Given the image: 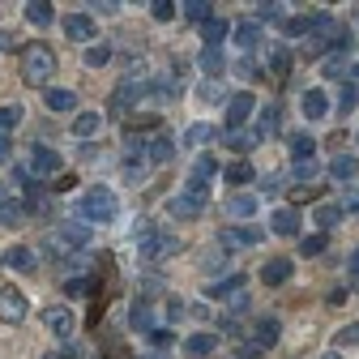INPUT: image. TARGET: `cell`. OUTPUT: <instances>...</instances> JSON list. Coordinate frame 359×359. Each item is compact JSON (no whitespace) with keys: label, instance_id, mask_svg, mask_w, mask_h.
I'll list each match as a JSON object with an SVG mask.
<instances>
[{"label":"cell","instance_id":"obj_1","mask_svg":"<svg viewBox=\"0 0 359 359\" xmlns=\"http://www.w3.org/2000/svg\"><path fill=\"white\" fill-rule=\"evenodd\" d=\"M22 77L30 86H48L56 77V52L48 48V43H30V48L22 52Z\"/></svg>","mask_w":359,"mask_h":359},{"label":"cell","instance_id":"obj_39","mask_svg":"<svg viewBox=\"0 0 359 359\" xmlns=\"http://www.w3.org/2000/svg\"><path fill=\"white\" fill-rule=\"evenodd\" d=\"M227 180H231V184H248V180H252V163L248 158H236L227 167Z\"/></svg>","mask_w":359,"mask_h":359},{"label":"cell","instance_id":"obj_9","mask_svg":"<svg viewBox=\"0 0 359 359\" xmlns=\"http://www.w3.org/2000/svg\"><path fill=\"white\" fill-rule=\"evenodd\" d=\"M291 269H295V265H291L287 257H269V261L261 265V283H265V287H283V283L291 278Z\"/></svg>","mask_w":359,"mask_h":359},{"label":"cell","instance_id":"obj_26","mask_svg":"<svg viewBox=\"0 0 359 359\" xmlns=\"http://www.w3.org/2000/svg\"><path fill=\"white\" fill-rule=\"evenodd\" d=\"M171 154H175V142L167 137V133H158V137L150 142V150H146V158H150V163H167Z\"/></svg>","mask_w":359,"mask_h":359},{"label":"cell","instance_id":"obj_28","mask_svg":"<svg viewBox=\"0 0 359 359\" xmlns=\"http://www.w3.org/2000/svg\"><path fill=\"white\" fill-rule=\"evenodd\" d=\"M227 214H231V218H252V214H257V197H248V193H236V197L227 201Z\"/></svg>","mask_w":359,"mask_h":359},{"label":"cell","instance_id":"obj_31","mask_svg":"<svg viewBox=\"0 0 359 359\" xmlns=\"http://www.w3.org/2000/svg\"><path fill=\"white\" fill-rule=\"evenodd\" d=\"M312 26H317V13H304V18H287V22H283V30H287V34H299V39H308Z\"/></svg>","mask_w":359,"mask_h":359},{"label":"cell","instance_id":"obj_52","mask_svg":"<svg viewBox=\"0 0 359 359\" xmlns=\"http://www.w3.org/2000/svg\"><path fill=\"white\" fill-rule=\"evenodd\" d=\"M295 197H299V201H312V197H321V184H308V189H299Z\"/></svg>","mask_w":359,"mask_h":359},{"label":"cell","instance_id":"obj_8","mask_svg":"<svg viewBox=\"0 0 359 359\" xmlns=\"http://www.w3.org/2000/svg\"><path fill=\"white\" fill-rule=\"evenodd\" d=\"M146 90H150L146 81H133V77H128V81H120L116 99H111V116H124V107H128V103H137V99L146 95Z\"/></svg>","mask_w":359,"mask_h":359},{"label":"cell","instance_id":"obj_10","mask_svg":"<svg viewBox=\"0 0 359 359\" xmlns=\"http://www.w3.org/2000/svg\"><path fill=\"white\" fill-rule=\"evenodd\" d=\"M65 34H69L73 43L95 39V13H69V18H65Z\"/></svg>","mask_w":359,"mask_h":359},{"label":"cell","instance_id":"obj_49","mask_svg":"<svg viewBox=\"0 0 359 359\" xmlns=\"http://www.w3.org/2000/svg\"><path fill=\"white\" fill-rule=\"evenodd\" d=\"M150 342H154V346H171L175 334H171V330H150Z\"/></svg>","mask_w":359,"mask_h":359},{"label":"cell","instance_id":"obj_21","mask_svg":"<svg viewBox=\"0 0 359 359\" xmlns=\"http://www.w3.org/2000/svg\"><path fill=\"white\" fill-rule=\"evenodd\" d=\"M330 175L346 184V180H355V175H359V158H355V154H338V158L330 163Z\"/></svg>","mask_w":359,"mask_h":359},{"label":"cell","instance_id":"obj_33","mask_svg":"<svg viewBox=\"0 0 359 359\" xmlns=\"http://www.w3.org/2000/svg\"><path fill=\"white\" fill-rule=\"evenodd\" d=\"M210 137H214V124H205V120H201V124H189V133H184V146H205Z\"/></svg>","mask_w":359,"mask_h":359},{"label":"cell","instance_id":"obj_6","mask_svg":"<svg viewBox=\"0 0 359 359\" xmlns=\"http://www.w3.org/2000/svg\"><path fill=\"white\" fill-rule=\"evenodd\" d=\"M56 244L69 252V248H86L90 244V222H65V227H56Z\"/></svg>","mask_w":359,"mask_h":359},{"label":"cell","instance_id":"obj_54","mask_svg":"<svg viewBox=\"0 0 359 359\" xmlns=\"http://www.w3.org/2000/svg\"><path fill=\"white\" fill-rule=\"evenodd\" d=\"M9 154H13V146H9L5 137H0V163H9Z\"/></svg>","mask_w":359,"mask_h":359},{"label":"cell","instance_id":"obj_37","mask_svg":"<svg viewBox=\"0 0 359 359\" xmlns=\"http://www.w3.org/2000/svg\"><path fill=\"white\" fill-rule=\"evenodd\" d=\"M252 13H257V26L261 22H287V5H257Z\"/></svg>","mask_w":359,"mask_h":359},{"label":"cell","instance_id":"obj_44","mask_svg":"<svg viewBox=\"0 0 359 359\" xmlns=\"http://www.w3.org/2000/svg\"><path fill=\"white\" fill-rule=\"evenodd\" d=\"M133 325H137V330H146V334L154 330V325H150V308H146V299H142L137 308H133Z\"/></svg>","mask_w":359,"mask_h":359},{"label":"cell","instance_id":"obj_20","mask_svg":"<svg viewBox=\"0 0 359 359\" xmlns=\"http://www.w3.org/2000/svg\"><path fill=\"white\" fill-rule=\"evenodd\" d=\"M43 103H48V111H77V95H73V90H48Z\"/></svg>","mask_w":359,"mask_h":359},{"label":"cell","instance_id":"obj_34","mask_svg":"<svg viewBox=\"0 0 359 359\" xmlns=\"http://www.w3.org/2000/svg\"><path fill=\"white\" fill-rule=\"evenodd\" d=\"M18 124H22V107L18 103H5V107H0V137H5L9 128H18Z\"/></svg>","mask_w":359,"mask_h":359},{"label":"cell","instance_id":"obj_15","mask_svg":"<svg viewBox=\"0 0 359 359\" xmlns=\"http://www.w3.org/2000/svg\"><path fill=\"white\" fill-rule=\"evenodd\" d=\"M205 295H214V299H236V295H244V274H231V278L205 287Z\"/></svg>","mask_w":359,"mask_h":359},{"label":"cell","instance_id":"obj_2","mask_svg":"<svg viewBox=\"0 0 359 359\" xmlns=\"http://www.w3.org/2000/svg\"><path fill=\"white\" fill-rule=\"evenodd\" d=\"M116 214H120V201H116V193L103 189V184H95V189L81 197V205H77V218H81V222H111Z\"/></svg>","mask_w":359,"mask_h":359},{"label":"cell","instance_id":"obj_29","mask_svg":"<svg viewBox=\"0 0 359 359\" xmlns=\"http://www.w3.org/2000/svg\"><path fill=\"white\" fill-rule=\"evenodd\" d=\"M312 218H317L321 231H334L338 222H342V205H317V214H312Z\"/></svg>","mask_w":359,"mask_h":359},{"label":"cell","instance_id":"obj_48","mask_svg":"<svg viewBox=\"0 0 359 359\" xmlns=\"http://www.w3.org/2000/svg\"><path fill=\"white\" fill-rule=\"evenodd\" d=\"M291 171H295V180L304 184V180H312V175H317V163H295Z\"/></svg>","mask_w":359,"mask_h":359},{"label":"cell","instance_id":"obj_60","mask_svg":"<svg viewBox=\"0 0 359 359\" xmlns=\"http://www.w3.org/2000/svg\"><path fill=\"white\" fill-rule=\"evenodd\" d=\"M150 359H163V355H150Z\"/></svg>","mask_w":359,"mask_h":359},{"label":"cell","instance_id":"obj_53","mask_svg":"<svg viewBox=\"0 0 359 359\" xmlns=\"http://www.w3.org/2000/svg\"><path fill=\"white\" fill-rule=\"evenodd\" d=\"M351 283L359 287V252H351Z\"/></svg>","mask_w":359,"mask_h":359},{"label":"cell","instance_id":"obj_30","mask_svg":"<svg viewBox=\"0 0 359 359\" xmlns=\"http://www.w3.org/2000/svg\"><path fill=\"white\" fill-rule=\"evenodd\" d=\"M278 116H283L278 107H265V111H261V124H257V142H261V137H274V133H278V124H283Z\"/></svg>","mask_w":359,"mask_h":359},{"label":"cell","instance_id":"obj_7","mask_svg":"<svg viewBox=\"0 0 359 359\" xmlns=\"http://www.w3.org/2000/svg\"><path fill=\"white\" fill-rule=\"evenodd\" d=\"M261 240H265V231H261V227H252V222L222 231V244H227V248H252V244H261Z\"/></svg>","mask_w":359,"mask_h":359},{"label":"cell","instance_id":"obj_45","mask_svg":"<svg viewBox=\"0 0 359 359\" xmlns=\"http://www.w3.org/2000/svg\"><path fill=\"white\" fill-rule=\"evenodd\" d=\"M334 342H338V346H355V342H359V321H355V325H342Z\"/></svg>","mask_w":359,"mask_h":359},{"label":"cell","instance_id":"obj_46","mask_svg":"<svg viewBox=\"0 0 359 359\" xmlns=\"http://www.w3.org/2000/svg\"><path fill=\"white\" fill-rule=\"evenodd\" d=\"M150 13H154L158 22H167V18H175V5H171V0H154V5H150Z\"/></svg>","mask_w":359,"mask_h":359},{"label":"cell","instance_id":"obj_59","mask_svg":"<svg viewBox=\"0 0 359 359\" xmlns=\"http://www.w3.org/2000/svg\"><path fill=\"white\" fill-rule=\"evenodd\" d=\"M325 359H342V355H325Z\"/></svg>","mask_w":359,"mask_h":359},{"label":"cell","instance_id":"obj_18","mask_svg":"<svg viewBox=\"0 0 359 359\" xmlns=\"http://www.w3.org/2000/svg\"><path fill=\"white\" fill-rule=\"evenodd\" d=\"M201 205L205 201H197V197H175V201H167V214L171 218H201Z\"/></svg>","mask_w":359,"mask_h":359},{"label":"cell","instance_id":"obj_58","mask_svg":"<svg viewBox=\"0 0 359 359\" xmlns=\"http://www.w3.org/2000/svg\"><path fill=\"white\" fill-rule=\"evenodd\" d=\"M351 77H359V65H355V69H351Z\"/></svg>","mask_w":359,"mask_h":359},{"label":"cell","instance_id":"obj_38","mask_svg":"<svg viewBox=\"0 0 359 359\" xmlns=\"http://www.w3.org/2000/svg\"><path fill=\"white\" fill-rule=\"evenodd\" d=\"M269 73H274V77H287L291 73V52L287 48H274V56H269Z\"/></svg>","mask_w":359,"mask_h":359},{"label":"cell","instance_id":"obj_24","mask_svg":"<svg viewBox=\"0 0 359 359\" xmlns=\"http://www.w3.org/2000/svg\"><path fill=\"white\" fill-rule=\"evenodd\" d=\"M99 124H103V116H99V111H81V116L73 120V137H95Z\"/></svg>","mask_w":359,"mask_h":359},{"label":"cell","instance_id":"obj_25","mask_svg":"<svg viewBox=\"0 0 359 359\" xmlns=\"http://www.w3.org/2000/svg\"><path fill=\"white\" fill-rule=\"evenodd\" d=\"M22 222H26L22 201H0V227H22Z\"/></svg>","mask_w":359,"mask_h":359},{"label":"cell","instance_id":"obj_23","mask_svg":"<svg viewBox=\"0 0 359 359\" xmlns=\"http://www.w3.org/2000/svg\"><path fill=\"white\" fill-rule=\"evenodd\" d=\"M312 154H317V142H312L308 133H295L291 137V158L295 163H312Z\"/></svg>","mask_w":359,"mask_h":359},{"label":"cell","instance_id":"obj_40","mask_svg":"<svg viewBox=\"0 0 359 359\" xmlns=\"http://www.w3.org/2000/svg\"><path fill=\"white\" fill-rule=\"evenodd\" d=\"M111 60V43H99V48H86V65L90 69H99V65H107Z\"/></svg>","mask_w":359,"mask_h":359},{"label":"cell","instance_id":"obj_32","mask_svg":"<svg viewBox=\"0 0 359 359\" xmlns=\"http://www.w3.org/2000/svg\"><path fill=\"white\" fill-rule=\"evenodd\" d=\"M236 43H240V48H257V43H261V26L257 22H240L236 26Z\"/></svg>","mask_w":359,"mask_h":359},{"label":"cell","instance_id":"obj_16","mask_svg":"<svg viewBox=\"0 0 359 359\" xmlns=\"http://www.w3.org/2000/svg\"><path fill=\"white\" fill-rule=\"evenodd\" d=\"M227 34H231V22H227V18H210V22L201 26V39H205V48H218V43L227 39Z\"/></svg>","mask_w":359,"mask_h":359},{"label":"cell","instance_id":"obj_3","mask_svg":"<svg viewBox=\"0 0 359 359\" xmlns=\"http://www.w3.org/2000/svg\"><path fill=\"white\" fill-rule=\"evenodd\" d=\"M26 312H30V304H26V295H22L18 287H5V291H0V321L22 325V321H26Z\"/></svg>","mask_w":359,"mask_h":359},{"label":"cell","instance_id":"obj_42","mask_svg":"<svg viewBox=\"0 0 359 359\" xmlns=\"http://www.w3.org/2000/svg\"><path fill=\"white\" fill-rule=\"evenodd\" d=\"M95 287H99L95 278H69V283H65V295H90Z\"/></svg>","mask_w":359,"mask_h":359},{"label":"cell","instance_id":"obj_14","mask_svg":"<svg viewBox=\"0 0 359 359\" xmlns=\"http://www.w3.org/2000/svg\"><path fill=\"white\" fill-rule=\"evenodd\" d=\"M43 321H48V330L56 338H69L73 334V312L69 308H48V312H43Z\"/></svg>","mask_w":359,"mask_h":359},{"label":"cell","instance_id":"obj_36","mask_svg":"<svg viewBox=\"0 0 359 359\" xmlns=\"http://www.w3.org/2000/svg\"><path fill=\"white\" fill-rule=\"evenodd\" d=\"M325 244H330V236H325V231H317V236H304L299 252H304V257H321V252H325Z\"/></svg>","mask_w":359,"mask_h":359},{"label":"cell","instance_id":"obj_17","mask_svg":"<svg viewBox=\"0 0 359 359\" xmlns=\"http://www.w3.org/2000/svg\"><path fill=\"white\" fill-rule=\"evenodd\" d=\"M214 346H218V338H214V334H193V338H184V355H193V359L214 355Z\"/></svg>","mask_w":359,"mask_h":359},{"label":"cell","instance_id":"obj_41","mask_svg":"<svg viewBox=\"0 0 359 359\" xmlns=\"http://www.w3.org/2000/svg\"><path fill=\"white\" fill-rule=\"evenodd\" d=\"M359 103V81H346V90H342V99H338V116H346L351 107Z\"/></svg>","mask_w":359,"mask_h":359},{"label":"cell","instance_id":"obj_4","mask_svg":"<svg viewBox=\"0 0 359 359\" xmlns=\"http://www.w3.org/2000/svg\"><path fill=\"white\" fill-rule=\"evenodd\" d=\"M257 111V99L248 95V90H240V95L227 103V133H236L240 124H248V116Z\"/></svg>","mask_w":359,"mask_h":359},{"label":"cell","instance_id":"obj_56","mask_svg":"<svg viewBox=\"0 0 359 359\" xmlns=\"http://www.w3.org/2000/svg\"><path fill=\"white\" fill-rule=\"evenodd\" d=\"M346 210H359V193H346Z\"/></svg>","mask_w":359,"mask_h":359},{"label":"cell","instance_id":"obj_55","mask_svg":"<svg viewBox=\"0 0 359 359\" xmlns=\"http://www.w3.org/2000/svg\"><path fill=\"white\" fill-rule=\"evenodd\" d=\"M9 43H13V34H9V30H0V52H5Z\"/></svg>","mask_w":359,"mask_h":359},{"label":"cell","instance_id":"obj_35","mask_svg":"<svg viewBox=\"0 0 359 359\" xmlns=\"http://www.w3.org/2000/svg\"><path fill=\"white\" fill-rule=\"evenodd\" d=\"M201 69H205L210 77H218L222 69H227V60H222V52H218V48H205V52H201Z\"/></svg>","mask_w":359,"mask_h":359},{"label":"cell","instance_id":"obj_57","mask_svg":"<svg viewBox=\"0 0 359 359\" xmlns=\"http://www.w3.org/2000/svg\"><path fill=\"white\" fill-rule=\"evenodd\" d=\"M52 359H77V351H73V346H65V351H60V355H52Z\"/></svg>","mask_w":359,"mask_h":359},{"label":"cell","instance_id":"obj_11","mask_svg":"<svg viewBox=\"0 0 359 359\" xmlns=\"http://www.w3.org/2000/svg\"><path fill=\"white\" fill-rule=\"evenodd\" d=\"M299 107H304V120H325V116H330V99H325V90H304Z\"/></svg>","mask_w":359,"mask_h":359},{"label":"cell","instance_id":"obj_12","mask_svg":"<svg viewBox=\"0 0 359 359\" xmlns=\"http://www.w3.org/2000/svg\"><path fill=\"white\" fill-rule=\"evenodd\" d=\"M0 265H9V269H18V274H30V269L39 265V257L30 252V248H5V252H0Z\"/></svg>","mask_w":359,"mask_h":359},{"label":"cell","instance_id":"obj_13","mask_svg":"<svg viewBox=\"0 0 359 359\" xmlns=\"http://www.w3.org/2000/svg\"><path fill=\"white\" fill-rule=\"evenodd\" d=\"M278 334H283V325H278L274 317H261V321L252 325V342H257L261 351H269V346H274V342H278Z\"/></svg>","mask_w":359,"mask_h":359},{"label":"cell","instance_id":"obj_47","mask_svg":"<svg viewBox=\"0 0 359 359\" xmlns=\"http://www.w3.org/2000/svg\"><path fill=\"white\" fill-rule=\"evenodd\" d=\"M231 359H261V346H257V342H244V346H236Z\"/></svg>","mask_w":359,"mask_h":359},{"label":"cell","instance_id":"obj_50","mask_svg":"<svg viewBox=\"0 0 359 359\" xmlns=\"http://www.w3.org/2000/svg\"><path fill=\"white\" fill-rule=\"evenodd\" d=\"M283 189V175H265V184H261V193H278Z\"/></svg>","mask_w":359,"mask_h":359},{"label":"cell","instance_id":"obj_43","mask_svg":"<svg viewBox=\"0 0 359 359\" xmlns=\"http://www.w3.org/2000/svg\"><path fill=\"white\" fill-rule=\"evenodd\" d=\"M346 73V52H334L330 60H325V77H342ZM351 77V73H346Z\"/></svg>","mask_w":359,"mask_h":359},{"label":"cell","instance_id":"obj_51","mask_svg":"<svg viewBox=\"0 0 359 359\" xmlns=\"http://www.w3.org/2000/svg\"><path fill=\"white\" fill-rule=\"evenodd\" d=\"M73 184H77V175H60V180H56V184H52V189H56V193H69Z\"/></svg>","mask_w":359,"mask_h":359},{"label":"cell","instance_id":"obj_27","mask_svg":"<svg viewBox=\"0 0 359 359\" xmlns=\"http://www.w3.org/2000/svg\"><path fill=\"white\" fill-rule=\"evenodd\" d=\"M180 13H184L189 22H197V26H205V22L214 18V5H210V0H189V5L180 9Z\"/></svg>","mask_w":359,"mask_h":359},{"label":"cell","instance_id":"obj_22","mask_svg":"<svg viewBox=\"0 0 359 359\" xmlns=\"http://www.w3.org/2000/svg\"><path fill=\"white\" fill-rule=\"evenodd\" d=\"M269 227H274V236H295L299 231V214L295 210H278L274 218H269Z\"/></svg>","mask_w":359,"mask_h":359},{"label":"cell","instance_id":"obj_5","mask_svg":"<svg viewBox=\"0 0 359 359\" xmlns=\"http://www.w3.org/2000/svg\"><path fill=\"white\" fill-rule=\"evenodd\" d=\"M60 154L48 150V146H30V175H56L60 171Z\"/></svg>","mask_w":359,"mask_h":359},{"label":"cell","instance_id":"obj_19","mask_svg":"<svg viewBox=\"0 0 359 359\" xmlns=\"http://www.w3.org/2000/svg\"><path fill=\"white\" fill-rule=\"evenodd\" d=\"M22 13H26V22H34V26H52V22H56V9L48 5V0H30Z\"/></svg>","mask_w":359,"mask_h":359}]
</instances>
